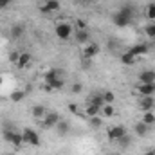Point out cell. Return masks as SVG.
<instances>
[{
    "label": "cell",
    "instance_id": "obj_33",
    "mask_svg": "<svg viewBox=\"0 0 155 155\" xmlns=\"http://www.w3.org/2000/svg\"><path fill=\"white\" fill-rule=\"evenodd\" d=\"M9 4H11V0H0V9H5V7H9Z\"/></svg>",
    "mask_w": 155,
    "mask_h": 155
},
{
    "label": "cell",
    "instance_id": "obj_6",
    "mask_svg": "<svg viewBox=\"0 0 155 155\" xmlns=\"http://www.w3.org/2000/svg\"><path fill=\"white\" fill-rule=\"evenodd\" d=\"M99 51H101V47H99V43H96V41H88L85 47H83V51H81V54H83V58L88 61V60H92L94 56H97L99 54Z\"/></svg>",
    "mask_w": 155,
    "mask_h": 155
},
{
    "label": "cell",
    "instance_id": "obj_7",
    "mask_svg": "<svg viewBox=\"0 0 155 155\" xmlns=\"http://www.w3.org/2000/svg\"><path fill=\"white\" fill-rule=\"evenodd\" d=\"M60 7H61L60 0H45V2H43V5H40V11H41V13H45V15H51V13L60 11Z\"/></svg>",
    "mask_w": 155,
    "mask_h": 155
},
{
    "label": "cell",
    "instance_id": "obj_27",
    "mask_svg": "<svg viewBox=\"0 0 155 155\" xmlns=\"http://www.w3.org/2000/svg\"><path fill=\"white\" fill-rule=\"evenodd\" d=\"M24 96H25V92L16 90V92H13V94H11V101H13V103H20V101L24 99Z\"/></svg>",
    "mask_w": 155,
    "mask_h": 155
},
{
    "label": "cell",
    "instance_id": "obj_1",
    "mask_svg": "<svg viewBox=\"0 0 155 155\" xmlns=\"http://www.w3.org/2000/svg\"><path fill=\"white\" fill-rule=\"evenodd\" d=\"M132 16H134V7L132 5H124V7H121L119 11H116L112 15V24L116 27H126V25H130Z\"/></svg>",
    "mask_w": 155,
    "mask_h": 155
},
{
    "label": "cell",
    "instance_id": "obj_21",
    "mask_svg": "<svg viewBox=\"0 0 155 155\" xmlns=\"http://www.w3.org/2000/svg\"><path fill=\"white\" fill-rule=\"evenodd\" d=\"M99 114L105 117V119H110V117H114V114H116V108H114V105H103Z\"/></svg>",
    "mask_w": 155,
    "mask_h": 155
},
{
    "label": "cell",
    "instance_id": "obj_13",
    "mask_svg": "<svg viewBox=\"0 0 155 155\" xmlns=\"http://www.w3.org/2000/svg\"><path fill=\"white\" fill-rule=\"evenodd\" d=\"M135 58H139V56H144V54H148V45L146 43H137V45H134V47H130L128 49Z\"/></svg>",
    "mask_w": 155,
    "mask_h": 155
},
{
    "label": "cell",
    "instance_id": "obj_31",
    "mask_svg": "<svg viewBox=\"0 0 155 155\" xmlns=\"http://www.w3.org/2000/svg\"><path fill=\"white\" fill-rule=\"evenodd\" d=\"M71 90H72V94H79V92L83 90V85H81V83H74Z\"/></svg>",
    "mask_w": 155,
    "mask_h": 155
},
{
    "label": "cell",
    "instance_id": "obj_38",
    "mask_svg": "<svg viewBox=\"0 0 155 155\" xmlns=\"http://www.w3.org/2000/svg\"><path fill=\"white\" fill-rule=\"evenodd\" d=\"M36 2H45V0H36Z\"/></svg>",
    "mask_w": 155,
    "mask_h": 155
},
{
    "label": "cell",
    "instance_id": "obj_10",
    "mask_svg": "<svg viewBox=\"0 0 155 155\" xmlns=\"http://www.w3.org/2000/svg\"><path fill=\"white\" fill-rule=\"evenodd\" d=\"M153 107H155L153 96H144V97H141V101H139V108H141L143 112H150Z\"/></svg>",
    "mask_w": 155,
    "mask_h": 155
},
{
    "label": "cell",
    "instance_id": "obj_36",
    "mask_svg": "<svg viewBox=\"0 0 155 155\" xmlns=\"http://www.w3.org/2000/svg\"><path fill=\"white\" fill-rule=\"evenodd\" d=\"M83 2H92V0H83Z\"/></svg>",
    "mask_w": 155,
    "mask_h": 155
},
{
    "label": "cell",
    "instance_id": "obj_24",
    "mask_svg": "<svg viewBox=\"0 0 155 155\" xmlns=\"http://www.w3.org/2000/svg\"><path fill=\"white\" fill-rule=\"evenodd\" d=\"M141 121H143L144 124L152 126V124L155 123V114L152 112V110H150V112H144V114H143V119H141Z\"/></svg>",
    "mask_w": 155,
    "mask_h": 155
},
{
    "label": "cell",
    "instance_id": "obj_35",
    "mask_svg": "<svg viewBox=\"0 0 155 155\" xmlns=\"http://www.w3.org/2000/svg\"><path fill=\"white\" fill-rule=\"evenodd\" d=\"M144 155H155V148H148V150L144 152Z\"/></svg>",
    "mask_w": 155,
    "mask_h": 155
},
{
    "label": "cell",
    "instance_id": "obj_11",
    "mask_svg": "<svg viewBox=\"0 0 155 155\" xmlns=\"http://www.w3.org/2000/svg\"><path fill=\"white\" fill-rule=\"evenodd\" d=\"M9 35H11L13 40H20L25 35V25H24V24H15V25L9 29Z\"/></svg>",
    "mask_w": 155,
    "mask_h": 155
},
{
    "label": "cell",
    "instance_id": "obj_22",
    "mask_svg": "<svg viewBox=\"0 0 155 155\" xmlns=\"http://www.w3.org/2000/svg\"><path fill=\"white\" fill-rule=\"evenodd\" d=\"M99 112H101V108H99V107H96V105H92V103H88V105L85 107V114H87V117L99 116Z\"/></svg>",
    "mask_w": 155,
    "mask_h": 155
},
{
    "label": "cell",
    "instance_id": "obj_17",
    "mask_svg": "<svg viewBox=\"0 0 155 155\" xmlns=\"http://www.w3.org/2000/svg\"><path fill=\"white\" fill-rule=\"evenodd\" d=\"M119 60H121V63H123V65H126V67H132V65L135 63V60H137V58H135V56H134L130 51H124V52L121 54V58H119Z\"/></svg>",
    "mask_w": 155,
    "mask_h": 155
},
{
    "label": "cell",
    "instance_id": "obj_32",
    "mask_svg": "<svg viewBox=\"0 0 155 155\" xmlns=\"http://www.w3.org/2000/svg\"><path fill=\"white\" fill-rule=\"evenodd\" d=\"M76 29H87V24L83 20H78L76 22Z\"/></svg>",
    "mask_w": 155,
    "mask_h": 155
},
{
    "label": "cell",
    "instance_id": "obj_20",
    "mask_svg": "<svg viewBox=\"0 0 155 155\" xmlns=\"http://www.w3.org/2000/svg\"><path fill=\"white\" fill-rule=\"evenodd\" d=\"M31 114H33L35 119H43L45 114H47V110H45V107H43V105H35V107H33V110H31Z\"/></svg>",
    "mask_w": 155,
    "mask_h": 155
},
{
    "label": "cell",
    "instance_id": "obj_15",
    "mask_svg": "<svg viewBox=\"0 0 155 155\" xmlns=\"http://www.w3.org/2000/svg\"><path fill=\"white\" fill-rule=\"evenodd\" d=\"M74 38H76L78 43H88L90 41V35H88V31L87 29H76V33H74Z\"/></svg>",
    "mask_w": 155,
    "mask_h": 155
},
{
    "label": "cell",
    "instance_id": "obj_12",
    "mask_svg": "<svg viewBox=\"0 0 155 155\" xmlns=\"http://www.w3.org/2000/svg\"><path fill=\"white\" fill-rule=\"evenodd\" d=\"M137 79H139V83H155V71L146 69V71L139 72Z\"/></svg>",
    "mask_w": 155,
    "mask_h": 155
},
{
    "label": "cell",
    "instance_id": "obj_14",
    "mask_svg": "<svg viewBox=\"0 0 155 155\" xmlns=\"http://www.w3.org/2000/svg\"><path fill=\"white\" fill-rule=\"evenodd\" d=\"M31 60H33V56H31L29 52H20V58H18V61H16V67H18V69H27L29 63H31Z\"/></svg>",
    "mask_w": 155,
    "mask_h": 155
},
{
    "label": "cell",
    "instance_id": "obj_30",
    "mask_svg": "<svg viewBox=\"0 0 155 155\" xmlns=\"http://www.w3.org/2000/svg\"><path fill=\"white\" fill-rule=\"evenodd\" d=\"M18 58H20V51H15V52H11V54H9V61H11V63H15V65H16Z\"/></svg>",
    "mask_w": 155,
    "mask_h": 155
},
{
    "label": "cell",
    "instance_id": "obj_4",
    "mask_svg": "<svg viewBox=\"0 0 155 155\" xmlns=\"http://www.w3.org/2000/svg\"><path fill=\"white\" fill-rule=\"evenodd\" d=\"M22 135H24L25 144L35 146V148H38L40 146V135H38L36 130H33V128H24V130H22Z\"/></svg>",
    "mask_w": 155,
    "mask_h": 155
},
{
    "label": "cell",
    "instance_id": "obj_2",
    "mask_svg": "<svg viewBox=\"0 0 155 155\" xmlns=\"http://www.w3.org/2000/svg\"><path fill=\"white\" fill-rule=\"evenodd\" d=\"M4 139H5L9 144H13L15 148H22V146L25 144L22 132H15V130H4Z\"/></svg>",
    "mask_w": 155,
    "mask_h": 155
},
{
    "label": "cell",
    "instance_id": "obj_5",
    "mask_svg": "<svg viewBox=\"0 0 155 155\" xmlns=\"http://www.w3.org/2000/svg\"><path fill=\"white\" fill-rule=\"evenodd\" d=\"M123 135H126V128H124L123 124H114V126H110V128L107 130V137H108V141H112V143H117Z\"/></svg>",
    "mask_w": 155,
    "mask_h": 155
},
{
    "label": "cell",
    "instance_id": "obj_19",
    "mask_svg": "<svg viewBox=\"0 0 155 155\" xmlns=\"http://www.w3.org/2000/svg\"><path fill=\"white\" fill-rule=\"evenodd\" d=\"M56 132H58V135H67L69 132H71V124H69V121H58V124H56Z\"/></svg>",
    "mask_w": 155,
    "mask_h": 155
},
{
    "label": "cell",
    "instance_id": "obj_3",
    "mask_svg": "<svg viewBox=\"0 0 155 155\" xmlns=\"http://www.w3.org/2000/svg\"><path fill=\"white\" fill-rule=\"evenodd\" d=\"M54 33H56V36H58L60 40H69L72 35H74V29H72L71 24H67V22H60V24L54 27Z\"/></svg>",
    "mask_w": 155,
    "mask_h": 155
},
{
    "label": "cell",
    "instance_id": "obj_16",
    "mask_svg": "<svg viewBox=\"0 0 155 155\" xmlns=\"http://www.w3.org/2000/svg\"><path fill=\"white\" fill-rule=\"evenodd\" d=\"M134 132H135V135H137V137H144V135L150 132V126H148V124H144L143 121H137V123H135V126H134Z\"/></svg>",
    "mask_w": 155,
    "mask_h": 155
},
{
    "label": "cell",
    "instance_id": "obj_29",
    "mask_svg": "<svg viewBox=\"0 0 155 155\" xmlns=\"http://www.w3.org/2000/svg\"><path fill=\"white\" fill-rule=\"evenodd\" d=\"M144 31H146V35H148L152 40H155V22H153V24H148Z\"/></svg>",
    "mask_w": 155,
    "mask_h": 155
},
{
    "label": "cell",
    "instance_id": "obj_34",
    "mask_svg": "<svg viewBox=\"0 0 155 155\" xmlns=\"http://www.w3.org/2000/svg\"><path fill=\"white\" fill-rule=\"evenodd\" d=\"M69 110H71L72 114H78V108H76V105H74V103H71V105H69Z\"/></svg>",
    "mask_w": 155,
    "mask_h": 155
},
{
    "label": "cell",
    "instance_id": "obj_8",
    "mask_svg": "<svg viewBox=\"0 0 155 155\" xmlns=\"http://www.w3.org/2000/svg\"><path fill=\"white\" fill-rule=\"evenodd\" d=\"M135 90H137V94H139L141 97H144V96H153L155 94V83H139Z\"/></svg>",
    "mask_w": 155,
    "mask_h": 155
},
{
    "label": "cell",
    "instance_id": "obj_26",
    "mask_svg": "<svg viewBox=\"0 0 155 155\" xmlns=\"http://www.w3.org/2000/svg\"><path fill=\"white\" fill-rule=\"evenodd\" d=\"M88 124L92 126V128H99L101 124H103V119L99 116H94V117H88Z\"/></svg>",
    "mask_w": 155,
    "mask_h": 155
},
{
    "label": "cell",
    "instance_id": "obj_25",
    "mask_svg": "<svg viewBox=\"0 0 155 155\" xmlns=\"http://www.w3.org/2000/svg\"><path fill=\"white\" fill-rule=\"evenodd\" d=\"M117 143H119L121 150H124V148H128V146H130V143H132V137H130V135L126 134V135H123V137H121V139H119Z\"/></svg>",
    "mask_w": 155,
    "mask_h": 155
},
{
    "label": "cell",
    "instance_id": "obj_37",
    "mask_svg": "<svg viewBox=\"0 0 155 155\" xmlns=\"http://www.w3.org/2000/svg\"><path fill=\"white\" fill-rule=\"evenodd\" d=\"M0 85H2V76H0Z\"/></svg>",
    "mask_w": 155,
    "mask_h": 155
},
{
    "label": "cell",
    "instance_id": "obj_9",
    "mask_svg": "<svg viewBox=\"0 0 155 155\" xmlns=\"http://www.w3.org/2000/svg\"><path fill=\"white\" fill-rule=\"evenodd\" d=\"M60 121V114L58 112H47L43 117V128H56Z\"/></svg>",
    "mask_w": 155,
    "mask_h": 155
},
{
    "label": "cell",
    "instance_id": "obj_18",
    "mask_svg": "<svg viewBox=\"0 0 155 155\" xmlns=\"http://www.w3.org/2000/svg\"><path fill=\"white\" fill-rule=\"evenodd\" d=\"M60 78H61V72H60L58 69H51V71L45 72V78H43V79H45L47 85H51L52 81H56V79H60Z\"/></svg>",
    "mask_w": 155,
    "mask_h": 155
},
{
    "label": "cell",
    "instance_id": "obj_28",
    "mask_svg": "<svg viewBox=\"0 0 155 155\" xmlns=\"http://www.w3.org/2000/svg\"><path fill=\"white\" fill-rule=\"evenodd\" d=\"M146 18L152 20V22H155V4H150V5L146 7Z\"/></svg>",
    "mask_w": 155,
    "mask_h": 155
},
{
    "label": "cell",
    "instance_id": "obj_23",
    "mask_svg": "<svg viewBox=\"0 0 155 155\" xmlns=\"http://www.w3.org/2000/svg\"><path fill=\"white\" fill-rule=\"evenodd\" d=\"M101 96H103L105 105H114V101H116V94H114L112 90H105V92H101Z\"/></svg>",
    "mask_w": 155,
    "mask_h": 155
}]
</instances>
